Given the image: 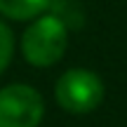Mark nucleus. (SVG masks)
Here are the masks:
<instances>
[{"label": "nucleus", "instance_id": "f257e3e1", "mask_svg": "<svg viewBox=\"0 0 127 127\" xmlns=\"http://www.w3.org/2000/svg\"><path fill=\"white\" fill-rule=\"evenodd\" d=\"M68 50V24L59 14L45 12L28 21L21 35V54L35 68H50L64 59Z\"/></svg>", "mask_w": 127, "mask_h": 127}, {"label": "nucleus", "instance_id": "f03ea898", "mask_svg": "<svg viewBox=\"0 0 127 127\" xmlns=\"http://www.w3.org/2000/svg\"><path fill=\"white\" fill-rule=\"evenodd\" d=\"M106 87L99 73L90 71V68H68L61 73L59 80L54 85V99L68 113H90V111L99 108L104 101Z\"/></svg>", "mask_w": 127, "mask_h": 127}, {"label": "nucleus", "instance_id": "7ed1b4c3", "mask_svg": "<svg viewBox=\"0 0 127 127\" xmlns=\"http://www.w3.org/2000/svg\"><path fill=\"white\" fill-rule=\"evenodd\" d=\"M45 115V99L31 85L12 82L0 90V127H38Z\"/></svg>", "mask_w": 127, "mask_h": 127}, {"label": "nucleus", "instance_id": "20e7f679", "mask_svg": "<svg viewBox=\"0 0 127 127\" xmlns=\"http://www.w3.org/2000/svg\"><path fill=\"white\" fill-rule=\"evenodd\" d=\"M52 0H0V17L9 21H33L50 12Z\"/></svg>", "mask_w": 127, "mask_h": 127}, {"label": "nucleus", "instance_id": "39448f33", "mask_svg": "<svg viewBox=\"0 0 127 127\" xmlns=\"http://www.w3.org/2000/svg\"><path fill=\"white\" fill-rule=\"evenodd\" d=\"M14 57V33L5 19H0V75L7 71Z\"/></svg>", "mask_w": 127, "mask_h": 127}]
</instances>
